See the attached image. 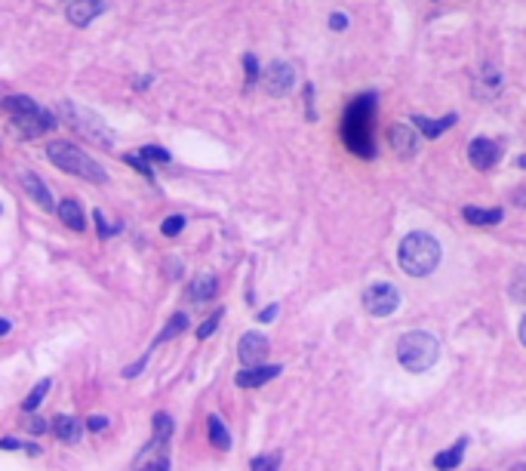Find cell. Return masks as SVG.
Instances as JSON below:
<instances>
[{
    "mask_svg": "<svg viewBox=\"0 0 526 471\" xmlns=\"http://www.w3.org/2000/svg\"><path fill=\"white\" fill-rule=\"evenodd\" d=\"M376 102H379L376 92H363L357 102H351V108L345 111V121H342L345 145L357 157H367V161L376 157V145H372V114H376Z\"/></svg>",
    "mask_w": 526,
    "mask_h": 471,
    "instance_id": "cell-1",
    "label": "cell"
},
{
    "mask_svg": "<svg viewBox=\"0 0 526 471\" xmlns=\"http://www.w3.org/2000/svg\"><path fill=\"white\" fill-rule=\"evenodd\" d=\"M440 259H444V247L428 231H410L400 240V250H397V262H400L403 274H410V277L434 274Z\"/></svg>",
    "mask_w": 526,
    "mask_h": 471,
    "instance_id": "cell-2",
    "label": "cell"
},
{
    "mask_svg": "<svg viewBox=\"0 0 526 471\" xmlns=\"http://www.w3.org/2000/svg\"><path fill=\"white\" fill-rule=\"evenodd\" d=\"M397 360H400V367L410 369V373H428V369L440 360L437 336L425 333V330L403 333L400 342H397Z\"/></svg>",
    "mask_w": 526,
    "mask_h": 471,
    "instance_id": "cell-3",
    "label": "cell"
},
{
    "mask_svg": "<svg viewBox=\"0 0 526 471\" xmlns=\"http://www.w3.org/2000/svg\"><path fill=\"white\" fill-rule=\"evenodd\" d=\"M47 157L59 166V170L74 173V176H80V179H87V182H96V185H105L108 182V173L102 170L96 161H92L87 151L74 145V142H49V145H47Z\"/></svg>",
    "mask_w": 526,
    "mask_h": 471,
    "instance_id": "cell-4",
    "label": "cell"
},
{
    "mask_svg": "<svg viewBox=\"0 0 526 471\" xmlns=\"http://www.w3.org/2000/svg\"><path fill=\"white\" fill-rule=\"evenodd\" d=\"M59 111L68 117V123H71L83 139L96 142V145H102V148H114L117 133L108 127L96 111H90V108H83V105H74V102H62V105H59Z\"/></svg>",
    "mask_w": 526,
    "mask_h": 471,
    "instance_id": "cell-5",
    "label": "cell"
},
{
    "mask_svg": "<svg viewBox=\"0 0 526 471\" xmlns=\"http://www.w3.org/2000/svg\"><path fill=\"white\" fill-rule=\"evenodd\" d=\"M363 308L372 317H391L400 308V290L394 283H372L363 293Z\"/></svg>",
    "mask_w": 526,
    "mask_h": 471,
    "instance_id": "cell-6",
    "label": "cell"
},
{
    "mask_svg": "<svg viewBox=\"0 0 526 471\" xmlns=\"http://www.w3.org/2000/svg\"><path fill=\"white\" fill-rule=\"evenodd\" d=\"M499 157H502V145L487 136H477L471 139L468 145V161L471 166H477V170H493V166L499 164Z\"/></svg>",
    "mask_w": 526,
    "mask_h": 471,
    "instance_id": "cell-7",
    "label": "cell"
},
{
    "mask_svg": "<svg viewBox=\"0 0 526 471\" xmlns=\"http://www.w3.org/2000/svg\"><path fill=\"white\" fill-rule=\"evenodd\" d=\"M268 351H271V342L262 333H243L240 345H237V357L247 367H259L262 360L268 357Z\"/></svg>",
    "mask_w": 526,
    "mask_h": 471,
    "instance_id": "cell-8",
    "label": "cell"
},
{
    "mask_svg": "<svg viewBox=\"0 0 526 471\" xmlns=\"http://www.w3.org/2000/svg\"><path fill=\"white\" fill-rule=\"evenodd\" d=\"M262 83H265V90L271 92V96H286V92L293 90V83H295V71H293V65H286V62H274V65H268V68H265V78H262Z\"/></svg>",
    "mask_w": 526,
    "mask_h": 471,
    "instance_id": "cell-9",
    "label": "cell"
},
{
    "mask_svg": "<svg viewBox=\"0 0 526 471\" xmlns=\"http://www.w3.org/2000/svg\"><path fill=\"white\" fill-rule=\"evenodd\" d=\"M283 373V367L277 364H259V367H247L240 369V373L234 376V382L240 385V389H259V385H265L271 379H277V376Z\"/></svg>",
    "mask_w": 526,
    "mask_h": 471,
    "instance_id": "cell-10",
    "label": "cell"
},
{
    "mask_svg": "<svg viewBox=\"0 0 526 471\" xmlns=\"http://www.w3.org/2000/svg\"><path fill=\"white\" fill-rule=\"evenodd\" d=\"M388 142H391L397 157H412L415 151H419V133L412 127H406V123H394V127L388 130Z\"/></svg>",
    "mask_w": 526,
    "mask_h": 471,
    "instance_id": "cell-11",
    "label": "cell"
},
{
    "mask_svg": "<svg viewBox=\"0 0 526 471\" xmlns=\"http://www.w3.org/2000/svg\"><path fill=\"white\" fill-rule=\"evenodd\" d=\"M505 83V74L496 68V65H483V68L477 71V83H474V96H483V99H493L499 90H502Z\"/></svg>",
    "mask_w": 526,
    "mask_h": 471,
    "instance_id": "cell-12",
    "label": "cell"
},
{
    "mask_svg": "<svg viewBox=\"0 0 526 471\" xmlns=\"http://www.w3.org/2000/svg\"><path fill=\"white\" fill-rule=\"evenodd\" d=\"M102 10H105L102 0H74L68 6V19H71V25H78V28H87L92 19H99Z\"/></svg>",
    "mask_w": 526,
    "mask_h": 471,
    "instance_id": "cell-13",
    "label": "cell"
},
{
    "mask_svg": "<svg viewBox=\"0 0 526 471\" xmlns=\"http://www.w3.org/2000/svg\"><path fill=\"white\" fill-rule=\"evenodd\" d=\"M22 188H25V195H28L31 200H37L44 209H53L56 207V200H53V191L47 188L44 182H40V176L37 173H22Z\"/></svg>",
    "mask_w": 526,
    "mask_h": 471,
    "instance_id": "cell-14",
    "label": "cell"
},
{
    "mask_svg": "<svg viewBox=\"0 0 526 471\" xmlns=\"http://www.w3.org/2000/svg\"><path fill=\"white\" fill-rule=\"evenodd\" d=\"M16 127H19L25 136H40L44 130H53L56 127V117L49 114V111H34V114L16 117Z\"/></svg>",
    "mask_w": 526,
    "mask_h": 471,
    "instance_id": "cell-15",
    "label": "cell"
},
{
    "mask_svg": "<svg viewBox=\"0 0 526 471\" xmlns=\"http://www.w3.org/2000/svg\"><path fill=\"white\" fill-rule=\"evenodd\" d=\"M465 447H468V437H459V444H455V447H449V450H440L431 465H434L437 471H453V468H459V465H462V456H465Z\"/></svg>",
    "mask_w": 526,
    "mask_h": 471,
    "instance_id": "cell-16",
    "label": "cell"
},
{
    "mask_svg": "<svg viewBox=\"0 0 526 471\" xmlns=\"http://www.w3.org/2000/svg\"><path fill=\"white\" fill-rule=\"evenodd\" d=\"M412 123H415V127H419L422 133H425V136L437 139V136H444L449 127H455V123H459V114H446L444 121H428V117H422V114H412Z\"/></svg>",
    "mask_w": 526,
    "mask_h": 471,
    "instance_id": "cell-17",
    "label": "cell"
},
{
    "mask_svg": "<svg viewBox=\"0 0 526 471\" xmlns=\"http://www.w3.org/2000/svg\"><path fill=\"white\" fill-rule=\"evenodd\" d=\"M59 216H62V222L68 225V228H74V231H83V228H87V219H83L80 200L65 197L62 204H59Z\"/></svg>",
    "mask_w": 526,
    "mask_h": 471,
    "instance_id": "cell-18",
    "label": "cell"
},
{
    "mask_svg": "<svg viewBox=\"0 0 526 471\" xmlns=\"http://www.w3.org/2000/svg\"><path fill=\"white\" fill-rule=\"evenodd\" d=\"M462 219L468 225H499L505 219V209H499V207H493V209H483V207H465L462 209Z\"/></svg>",
    "mask_w": 526,
    "mask_h": 471,
    "instance_id": "cell-19",
    "label": "cell"
},
{
    "mask_svg": "<svg viewBox=\"0 0 526 471\" xmlns=\"http://www.w3.org/2000/svg\"><path fill=\"white\" fill-rule=\"evenodd\" d=\"M216 290H219L216 274L203 271V274L194 277V283H191V299H194V302H209V299L216 296Z\"/></svg>",
    "mask_w": 526,
    "mask_h": 471,
    "instance_id": "cell-20",
    "label": "cell"
},
{
    "mask_svg": "<svg viewBox=\"0 0 526 471\" xmlns=\"http://www.w3.org/2000/svg\"><path fill=\"white\" fill-rule=\"evenodd\" d=\"M56 434L62 437L65 444H74V441H80V434H83V422H78V419H71V416H56Z\"/></svg>",
    "mask_w": 526,
    "mask_h": 471,
    "instance_id": "cell-21",
    "label": "cell"
},
{
    "mask_svg": "<svg viewBox=\"0 0 526 471\" xmlns=\"http://www.w3.org/2000/svg\"><path fill=\"white\" fill-rule=\"evenodd\" d=\"M207 428H209V441H213V447H219V450H231V434H228V428H225L222 419H219V416H209Z\"/></svg>",
    "mask_w": 526,
    "mask_h": 471,
    "instance_id": "cell-22",
    "label": "cell"
},
{
    "mask_svg": "<svg viewBox=\"0 0 526 471\" xmlns=\"http://www.w3.org/2000/svg\"><path fill=\"white\" fill-rule=\"evenodd\" d=\"M0 105H4L6 111H13L16 117H25V114H34V111H40V108L34 105L28 96H6V99H4V102H0Z\"/></svg>",
    "mask_w": 526,
    "mask_h": 471,
    "instance_id": "cell-23",
    "label": "cell"
},
{
    "mask_svg": "<svg viewBox=\"0 0 526 471\" xmlns=\"http://www.w3.org/2000/svg\"><path fill=\"white\" fill-rule=\"evenodd\" d=\"M49 389H53V382H49V379H40L37 385H34L31 394H28V398H25V403H22L25 413H34V410L40 407V400H44L47 394H49Z\"/></svg>",
    "mask_w": 526,
    "mask_h": 471,
    "instance_id": "cell-24",
    "label": "cell"
},
{
    "mask_svg": "<svg viewBox=\"0 0 526 471\" xmlns=\"http://www.w3.org/2000/svg\"><path fill=\"white\" fill-rule=\"evenodd\" d=\"M151 425H154V441H164V444H169V437H173V416L169 413H154V419H151Z\"/></svg>",
    "mask_w": 526,
    "mask_h": 471,
    "instance_id": "cell-25",
    "label": "cell"
},
{
    "mask_svg": "<svg viewBox=\"0 0 526 471\" xmlns=\"http://www.w3.org/2000/svg\"><path fill=\"white\" fill-rule=\"evenodd\" d=\"M511 299L514 302H523V305H526V265H520L511 274Z\"/></svg>",
    "mask_w": 526,
    "mask_h": 471,
    "instance_id": "cell-26",
    "label": "cell"
},
{
    "mask_svg": "<svg viewBox=\"0 0 526 471\" xmlns=\"http://www.w3.org/2000/svg\"><path fill=\"white\" fill-rule=\"evenodd\" d=\"M185 326H188V317L185 314H173V321H169L166 326H164V333L157 336V342H166V339H176V336H179Z\"/></svg>",
    "mask_w": 526,
    "mask_h": 471,
    "instance_id": "cell-27",
    "label": "cell"
},
{
    "mask_svg": "<svg viewBox=\"0 0 526 471\" xmlns=\"http://www.w3.org/2000/svg\"><path fill=\"white\" fill-rule=\"evenodd\" d=\"M222 314H225V311H216L213 317H207V321L197 326V339H209V336L219 330V324H222Z\"/></svg>",
    "mask_w": 526,
    "mask_h": 471,
    "instance_id": "cell-28",
    "label": "cell"
},
{
    "mask_svg": "<svg viewBox=\"0 0 526 471\" xmlns=\"http://www.w3.org/2000/svg\"><path fill=\"white\" fill-rule=\"evenodd\" d=\"M92 216H96V228H99V234H102V238H114V234L123 228V225H111V222H108V219H105V213H102V209H96V213H92Z\"/></svg>",
    "mask_w": 526,
    "mask_h": 471,
    "instance_id": "cell-29",
    "label": "cell"
},
{
    "mask_svg": "<svg viewBox=\"0 0 526 471\" xmlns=\"http://www.w3.org/2000/svg\"><path fill=\"white\" fill-rule=\"evenodd\" d=\"M250 465H252V471H277L280 468V456H277V453H271V456H256Z\"/></svg>",
    "mask_w": 526,
    "mask_h": 471,
    "instance_id": "cell-30",
    "label": "cell"
},
{
    "mask_svg": "<svg viewBox=\"0 0 526 471\" xmlns=\"http://www.w3.org/2000/svg\"><path fill=\"white\" fill-rule=\"evenodd\" d=\"M139 157H145V161H160V164H169L173 161V154L169 151H164V148H157V145H145L139 151Z\"/></svg>",
    "mask_w": 526,
    "mask_h": 471,
    "instance_id": "cell-31",
    "label": "cell"
},
{
    "mask_svg": "<svg viewBox=\"0 0 526 471\" xmlns=\"http://www.w3.org/2000/svg\"><path fill=\"white\" fill-rule=\"evenodd\" d=\"M185 228V216H169L164 225H160V231H164V238H176V234H182Z\"/></svg>",
    "mask_w": 526,
    "mask_h": 471,
    "instance_id": "cell-32",
    "label": "cell"
},
{
    "mask_svg": "<svg viewBox=\"0 0 526 471\" xmlns=\"http://www.w3.org/2000/svg\"><path fill=\"white\" fill-rule=\"evenodd\" d=\"M243 71H247V90H250L252 83L259 80V62H256V56H252V53L243 56Z\"/></svg>",
    "mask_w": 526,
    "mask_h": 471,
    "instance_id": "cell-33",
    "label": "cell"
},
{
    "mask_svg": "<svg viewBox=\"0 0 526 471\" xmlns=\"http://www.w3.org/2000/svg\"><path fill=\"white\" fill-rule=\"evenodd\" d=\"M25 428H28V432L31 434H44L47 432V422H44V419H37V416H34V413H25Z\"/></svg>",
    "mask_w": 526,
    "mask_h": 471,
    "instance_id": "cell-34",
    "label": "cell"
},
{
    "mask_svg": "<svg viewBox=\"0 0 526 471\" xmlns=\"http://www.w3.org/2000/svg\"><path fill=\"white\" fill-rule=\"evenodd\" d=\"M135 471H169V459L160 456V459H151V462H142Z\"/></svg>",
    "mask_w": 526,
    "mask_h": 471,
    "instance_id": "cell-35",
    "label": "cell"
},
{
    "mask_svg": "<svg viewBox=\"0 0 526 471\" xmlns=\"http://www.w3.org/2000/svg\"><path fill=\"white\" fill-rule=\"evenodd\" d=\"M123 161H126V164H133V166H135V170H139L142 176H148V179H154V176H151V166H148L145 161H142L139 154H123Z\"/></svg>",
    "mask_w": 526,
    "mask_h": 471,
    "instance_id": "cell-36",
    "label": "cell"
},
{
    "mask_svg": "<svg viewBox=\"0 0 526 471\" xmlns=\"http://www.w3.org/2000/svg\"><path fill=\"white\" fill-rule=\"evenodd\" d=\"M145 364H148V355H145V357H139L133 367H126V369H123V376H126V379H135V376H139L142 369H145Z\"/></svg>",
    "mask_w": 526,
    "mask_h": 471,
    "instance_id": "cell-37",
    "label": "cell"
},
{
    "mask_svg": "<svg viewBox=\"0 0 526 471\" xmlns=\"http://www.w3.org/2000/svg\"><path fill=\"white\" fill-rule=\"evenodd\" d=\"M329 28H333V31H345L348 28V16L345 13H333V16H329Z\"/></svg>",
    "mask_w": 526,
    "mask_h": 471,
    "instance_id": "cell-38",
    "label": "cell"
},
{
    "mask_svg": "<svg viewBox=\"0 0 526 471\" xmlns=\"http://www.w3.org/2000/svg\"><path fill=\"white\" fill-rule=\"evenodd\" d=\"M166 274L169 277H173V281H179V277H182V262H176V259H166Z\"/></svg>",
    "mask_w": 526,
    "mask_h": 471,
    "instance_id": "cell-39",
    "label": "cell"
},
{
    "mask_svg": "<svg viewBox=\"0 0 526 471\" xmlns=\"http://www.w3.org/2000/svg\"><path fill=\"white\" fill-rule=\"evenodd\" d=\"M511 204H514V207H520V209H526V188H523V185L511 191Z\"/></svg>",
    "mask_w": 526,
    "mask_h": 471,
    "instance_id": "cell-40",
    "label": "cell"
},
{
    "mask_svg": "<svg viewBox=\"0 0 526 471\" xmlns=\"http://www.w3.org/2000/svg\"><path fill=\"white\" fill-rule=\"evenodd\" d=\"M87 425L92 428V432H102V428H108V419H105V416H92Z\"/></svg>",
    "mask_w": 526,
    "mask_h": 471,
    "instance_id": "cell-41",
    "label": "cell"
},
{
    "mask_svg": "<svg viewBox=\"0 0 526 471\" xmlns=\"http://www.w3.org/2000/svg\"><path fill=\"white\" fill-rule=\"evenodd\" d=\"M274 317H277V305H268V308L259 314V321H265V324H268V321H274Z\"/></svg>",
    "mask_w": 526,
    "mask_h": 471,
    "instance_id": "cell-42",
    "label": "cell"
},
{
    "mask_svg": "<svg viewBox=\"0 0 526 471\" xmlns=\"http://www.w3.org/2000/svg\"><path fill=\"white\" fill-rule=\"evenodd\" d=\"M10 333V321H6V317H0V336H6Z\"/></svg>",
    "mask_w": 526,
    "mask_h": 471,
    "instance_id": "cell-43",
    "label": "cell"
},
{
    "mask_svg": "<svg viewBox=\"0 0 526 471\" xmlns=\"http://www.w3.org/2000/svg\"><path fill=\"white\" fill-rule=\"evenodd\" d=\"M520 342H523V348H526V314H523V321H520Z\"/></svg>",
    "mask_w": 526,
    "mask_h": 471,
    "instance_id": "cell-44",
    "label": "cell"
},
{
    "mask_svg": "<svg viewBox=\"0 0 526 471\" xmlns=\"http://www.w3.org/2000/svg\"><path fill=\"white\" fill-rule=\"evenodd\" d=\"M508 471H526V462H517V465H511Z\"/></svg>",
    "mask_w": 526,
    "mask_h": 471,
    "instance_id": "cell-45",
    "label": "cell"
},
{
    "mask_svg": "<svg viewBox=\"0 0 526 471\" xmlns=\"http://www.w3.org/2000/svg\"><path fill=\"white\" fill-rule=\"evenodd\" d=\"M517 166H520V170H526V154L517 157Z\"/></svg>",
    "mask_w": 526,
    "mask_h": 471,
    "instance_id": "cell-46",
    "label": "cell"
}]
</instances>
